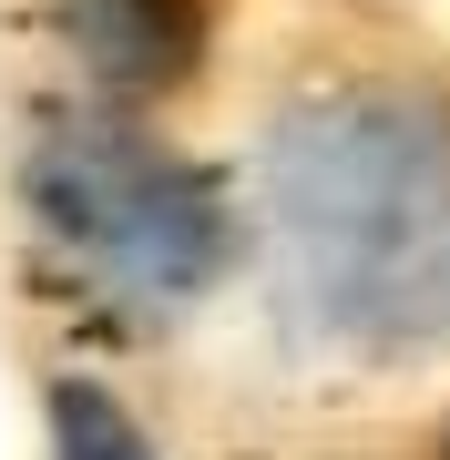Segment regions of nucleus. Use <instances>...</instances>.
Returning <instances> with one entry per match:
<instances>
[{"label": "nucleus", "mask_w": 450, "mask_h": 460, "mask_svg": "<svg viewBox=\"0 0 450 460\" xmlns=\"http://www.w3.org/2000/svg\"><path fill=\"white\" fill-rule=\"evenodd\" d=\"M267 235L287 307L328 348H450V113L400 83L287 102L267 133Z\"/></svg>", "instance_id": "f257e3e1"}, {"label": "nucleus", "mask_w": 450, "mask_h": 460, "mask_svg": "<svg viewBox=\"0 0 450 460\" xmlns=\"http://www.w3.org/2000/svg\"><path fill=\"white\" fill-rule=\"evenodd\" d=\"M31 226L93 296L134 317H174L225 277L235 256V205L205 164L154 144L144 123L83 113L51 123L31 154Z\"/></svg>", "instance_id": "f03ea898"}, {"label": "nucleus", "mask_w": 450, "mask_h": 460, "mask_svg": "<svg viewBox=\"0 0 450 460\" xmlns=\"http://www.w3.org/2000/svg\"><path fill=\"white\" fill-rule=\"evenodd\" d=\"M62 41L102 93H174L205 51V0H62Z\"/></svg>", "instance_id": "7ed1b4c3"}, {"label": "nucleus", "mask_w": 450, "mask_h": 460, "mask_svg": "<svg viewBox=\"0 0 450 460\" xmlns=\"http://www.w3.org/2000/svg\"><path fill=\"white\" fill-rule=\"evenodd\" d=\"M51 460H154V440L134 429L123 399L83 389V378H62L51 389Z\"/></svg>", "instance_id": "20e7f679"}, {"label": "nucleus", "mask_w": 450, "mask_h": 460, "mask_svg": "<svg viewBox=\"0 0 450 460\" xmlns=\"http://www.w3.org/2000/svg\"><path fill=\"white\" fill-rule=\"evenodd\" d=\"M440 460H450V429H440Z\"/></svg>", "instance_id": "39448f33"}]
</instances>
